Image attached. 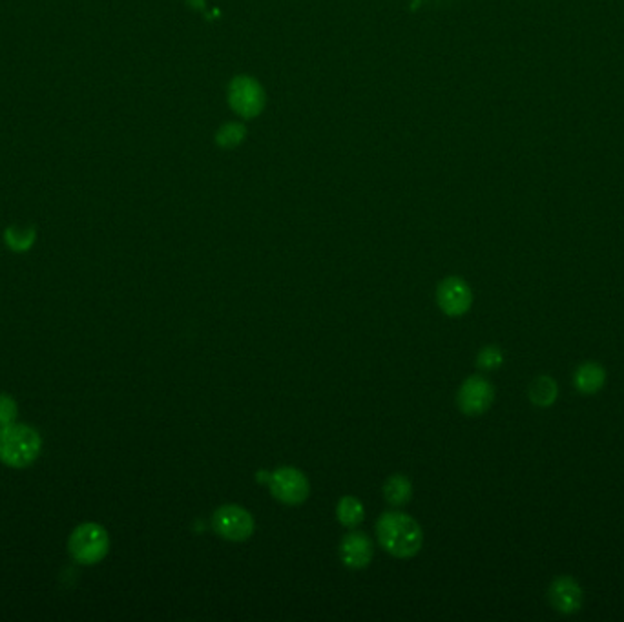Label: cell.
I'll use <instances>...</instances> for the list:
<instances>
[{"mask_svg":"<svg viewBox=\"0 0 624 622\" xmlns=\"http://www.w3.org/2000/svg\"><path fill=\"white\" fill-rule=\"evenodd\" d=\"M376 535L381 548L398 558L414 557L421 551L424 542L419 522L401 511L383 513L378 518Z\"/></svg>","mask_w":624,"mask_h":622,"instance_id":"6da1fadb","label":"cell"},{"mask_svg":"<svg viewBox=\"0 0 624 622\" xmlns=\"http://www.w3.org/2000/svg\"><path fill=\"white\" fill-rule=\"evenodd\" d=\"M43 453L41 433L28 424H10L0 428V462L14 469L35 464Z\"/></svg>","mask_w":624,"mask_h":622,"instance_id":"7a4b0ae2","label":"cell"},{"mask_svg":"<svg viewBox=\"0 0 624 622\" xmlns=\"http://www.w3.org/2000/svg\"><path fill=\"white\" fill-rule=\"evenodd\" d=\"M110 551V535L97 522L79 524L68 538V553L77 564H99Z\"/></svg>","mask_w":624,"mask_h":622,"instance_id":"3957f363","label":"cell"},{"mask_svg":"<svg viewBox=\"0 0 624 622\" xmlns=\"http://www.w3.org/2000/svg\"><path fill=\"white\" fill-rule=\"evenodd\" d=\"M229 104L243 119L258 117L265 108V92L262 84L247 75L233 79L229 86Z\"/></svg>","mask_w":624,"mask_h":622,"instance_id":"277c9868","label":"cell"},{"mask_svg":"<svg viewBox=\"0 0 624 622\" xmlns=\"http://www.w3.org/2000/svg\"><path fill=\"white\" fill-rule=\"evenodd\" d=\"M213 526L216 533L231 542H243L254 533V518L253 515L236 504L222 506L213 518Z\"/></svg>","mask_w":624,"mask_h":622,"instance_id":"5b68a950","label":"cell"},{"mask_svg":"<svg viewBox=\"0 0 624 622\" xmlns=\"http://www.w3.org/2000/svg\"><path fill=\"white\" fill-rule=\"evenodd\" d=\"M271 493L287 506L303 504L309 499L311 484L307 477L296 468H280L271 475Z\"/></svg>","mask_w":624,"mask_h":622,"instance_id":"8992f818","label":"cell"},{"mask_svg":"<svg viewBox=\"0 0 624 622\" xmlns=\"http://www.w3.org/2000/svg\"><path fill=\"white\" fill-rule=\"evenodd\" d=\"M493 398V385L482 376H471L462 383L457 401L462 412L470 414V417H477V414H482L491 407Z\"/></svg>","mask_w":624,"mask_h":622,"instance_id":"52a82bcc","label":"cell"},{"mask_svg":"<svg viewBox=\"0 0 624 622\" xmlns=\"http://www.w3.org/2000/svg\"><path fill=\"white\" fill-rule=\"evenodd\" d=\"M437 300L441 309L451 316V318H459L462 314H466L471 305H473V292L470 289V285L461 280V278H448L444 281H441L439 291H437Z\"/></svg>","mask_w":624,"mask_h":622,"instance_id":"ba28073f","label":"cell"},{"mask_svg":"<svg viewBox=\"0 0 624 622\" xmlns=\"http://www.w3.org/2000/svg\"><path fill=\"white\" fill-rule=\"evenodd\" d=\"M551 606L566 615H571L582 606V589L579 582L571 577H559L550 586Z\"/></svg>","mask_w":624,"mask_h":622,"instance_id":"9c48e42d","label":"cell"},{"mask_svg":"<svg viewBox=\"0 0 624 622\" xmlns=\"http://www.w3.org/2000/svg\"><path fill=\"white\" fill-rule=\"evenodd\" d=\"M340 555L345 566L352 569H363L372 558V542L365 533H349L342 540Z\"/></svg>","mask_w":624,"mask_h":622,"instance_id":"30bf717a","label":"cell"},{"mask_svg":"<svg viewBox=\"0 0 624 622\" xmlns=\"http://www.w3.org/2000/svg\"><path fill=\"white\" fill-rule=\"evenodd\" d=\"M575 387L582 394H595L606 381V372L599 363H584L575 372Z\"/></svg>","mask_w":624,"mask_h":622,"instance_id":"8fae6325","label":"cell"},{"mask_svg":"<svg viewBox=\"0 0 624 622\" xmlns=\"http://www.w3.org/2000/svg\"><path fill=\"white\" fill-rule=\"evenodd\" d=\"M383 497L394 508L407 504L412 497V486L409 479H405L403 475L389 477L383 484Z\"/></svg>","mask_w":624,"mask_h":622,"instance_id":"7c38bea8","label":"cell"},{"mask_svg":"<svg viewBox=\"0 0 624 622\" xmlns=\"http://www.w3.org/2000/svg\"><path fill=\"white\" fill-rule=\"evenodd\" d=\"M557 396H559L557 381L553 378H550V376H539L530 385V400L537 407H550V405H553Z\"/></svg>","mask_w":624,"mask_h":622,"instance_id":"4fadbf2b","label":"cell"},{"mask_svg":"<svg viewBox=\"0 0 624 622\" xmlns=\"http://www.w3.org/2000/svg\"><path fill=\"white\" fill-rule=\"evenodd\" d=\"M37 242V231L34 227L12 225L5 231V243L14 252H28Z\"/></svg>","mask_w":624,"mask_h":622,"instance_id":"5bb4252c","label":"cell"},{"mask_svg":"<svg viewBox=\"0 0 624 622\" xmlns=\"http://www.w3.org/2000/svg\"><path fill=\"white\" fill-rule=\"evenodd\" d=\"M336 515H338L340 524H343L347 528H356L358 524L363 522L365 509H363V504L356 497H343L338 502Z\"/></svg>","mask_w":624,"mask_h":622,"instance_id":"9a60e30c","label":"cell"},{"mask_svg":"<svg viewBox=\"0 0 624 622\" xmlns=\"http://www.w3.org/2000/svg\"><path fill=\"white\" fill-rule=\"evenodd\" d=\"M245 135H247V130H245L243 124H240V123H227L225 126H222L218 130L216 141H218V144L222 148L231 150V148H236L238 144H242Z\"/></svg>","mask_w":624,"mask_h":622,"instance_id":"2e32d148","label":"cell"},{"mask_svg":"<svg viewBox=\"0 0 624 622\" xmlns=\"http://www.w3.org/2000/svg\"><path fill=\"white\" fill-rule=\"evenodd\" d=\"M17 414H19V407H17L15 398L0 392V428L14 424L17 420Z\"/></svg>","mask_w":624,"mask_h":622,"instance_id":"e0dca14e","label":"cell"},{"mask_svg":"<svg viewBox=\"0 0 624 622\" xmlns=\"http://www.w3.org/2000/svg\"><path fill=\"white\" fill-rule=\"evenodd\" d=\"M502 361H504L502 350H500L499 347H495V345L484 347V349L480 350V354H479V360H477L479 367L484 369V370H493V369L500 367Z\"/></svg>","mask_w":624,"mask_h":622,"instance_id":"ac0fdd59","label":"cell"},{"mask_svg":"<svg viewBox=\"0 0 624 622\" xmlns=\"http://www.w3.org/2000/svg\"><path fill=\"white\" fill-rule=\"evenodd\" d=\"M190 5H192L193 8H197V10L204 8V3H203V0H190Z\"/></svg>","mask_w":624,"mask_h":622,"instance_id":"d6986e66","label":"cell"}]
</instances>
